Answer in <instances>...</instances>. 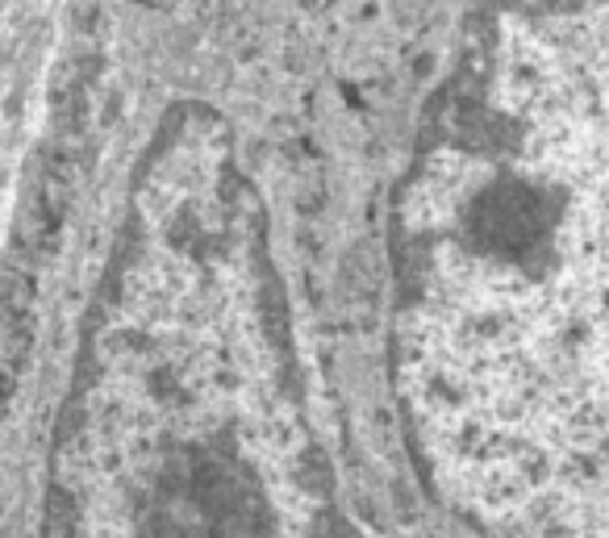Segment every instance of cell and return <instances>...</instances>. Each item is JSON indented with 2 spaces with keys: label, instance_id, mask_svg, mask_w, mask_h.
<instances>
[{
  "label": "cell",
  "instance_id": "1",
  "mask_svg": "<svg viewBox=\"0 0 609 538\" xmlns=\"http://www.w3.org/2000/svg\"><path fill=\"white\" fill-rule=\"evenodd\" d=\"M393 363L488 538H609V0H493L393 201Z\"/></svg>",
  "mask_w": 609,
  "mask_h": 538
},
{
  "label": "cell",
  "instance_id": "2",
  "mask_svg": "<svg viewBox=\"0 0 609 538\" xmlns=\"http://www.w3.org/2000/svg\"><path fill=\"white\" fill-rule=\"evenodd\" d=\"M47 538H359L263 209L204 113L163 129L134 184L59 417Z\"/></svg>",
  "mask_w": 609,
  "mask_h": 538
}]
</instances>
